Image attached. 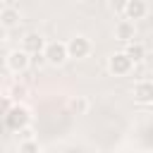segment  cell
Returning <instances> with one entry per match:
<instances>
[{"mask_svg": "<svg viewBox=\"0 0 153 153\" xmlns=\"http://www.w3.org/2000/svg\"><path fill=\"white\" fill-rule=\"evenodd\" d=\"M22 48L29 53V55H43V48H45V41L41 33H26L24 41H22Z\"/></svg>", "mask_w": 153, "mask_h": 153, "instance_id": "52a82bcc", "label": "cell"}, {"mask_svg": "<svg viewBox=\"0 0 153 153\" xmlns=\"http://www.w3.org/2000/svg\"><path fill=\"white\" fill-rule=\"evenodd\" d=\"M10 96H12V98H22V96H26V86H24V84H12Z\"/></svg>", "mask_w": 153, "mask_h": 153, "instance_id": "9a60e30c", "label": "cell"}, {"mask_svg": "<svg viewBox=\"0 0 153 153\" xmlns=\"http://www.w3.org/2000/svg\"><path fill=\"white\" fill-rule=\"evenodd\" d=\"M134 100L136 103H153V81H139L134 84V91H131Z\"/></svg>", "mask_w": 153, "mask_h": 153, "instance_id": "ba28073f", "label": "cell"}, {"mask_svg": "<svg viewBox=\"0 0 153 153\" xmlns=\"http://www.w3.org/2000/svg\"><path fill=\"white\" fill-rule=\"evenodd\" d=\"M131 67H134V62L129 60V55H127L124 50H122V53H112L110 60H108V69H110V74H115V76L129 74Z\"/></svg>", "mask_w": 153, "mask_h": 153, "instance_id": "277c9868", "label": "cell"}, {"mask_svg": "<svg viewBox=\"0 0 153 153\" xmlns=\"http://www.w3.org/2000/svg\"><path fill=\"white\" fill-rule=\"evenodd\" d=\"M115 38L122 41V43L134 41V38H136V26H134V22H131V19H120L117 26H115Z\"/></svg>", "mask_w": 153, "mask_h": 153, "instance_id": "8992f818", "label": "cell"}, {"mask_svg": "<svg viewBox=\"0 0 153 153\" xmlns=\"http://www.w3.org/2000/svg\"><path fill=\"white\" fill-rule=\"evenodd\" d=\"M19 151L22 153H36V151H41V146H38V141H31L26 136L24 141H19Z\"/></svg>", "mask_w": 153, "mask_h": 153, "instance_id": "4fadbf2b", "label": "cell"}, {"mask_svg": "<svg viewBox=\"0 0 153 153\" xmlns=\"http://www.w3.org/2000/svg\"><path fill=\"white\" fill-rule=\"evenodd\" d=\"M17 24H19V10L17 7H2L0 10V26L12 29Z\"/></svg>", "mask_w": 153, "mask_h": 153, "instance_id": "30bf717a", "label": "cell"}, {"mask_svg": "<svg viewBox=\"0 0 153 153\" xmlns=\"http://www.w3.org/2000/svg\"><path fill=\"white\" fill-rule=\"evenodd\" d=\"M69 112H72V115H86V112H88V100H86L84 96L72 98V100H69Z\"/></svg>", "mask_w": 153, "mask_h": 153, "instance_id": "7c38bea8", "label": "cell"}, {"mask_svg": "<svg viewBox=\"0 0 153 153\" xmlns=\"http://www.w3.org/2000/svg\"><path fill=\"white\" fill-rule=\"evenodd\" d=\"M124 53L129 55V60L136 65V62H141L143 57H146V48L141 45V43H136V41H129L127 43V48H124Z\"/></svg>", "mask_w": 153, "mask_h": 153, "instance_id": "8fae6325", "label": "cell"}, {"mask_svg": "<svg viewBox=\"0 0 153 153\" xmlns=\"http://www.w3.org/2000/svg\"><path fill=\"white\" fill-rule=\"evenodd\" d=\"M67 2H74V5H79V2H84V0H67Z\"/></svg>", "mask_w": 153, "mask_h": 153, "instance_id": "e0dca14e", "label": "cell"}, {"mask_svg": "<svg viewBox=\"0 0 153 153\" xmlns=\"http://www.w3.org/2000/svg\"><path fill=\"white\" fill-rule=\"evenodd\" d=\"M2 120H5V127L10 129V131H22V129H26L29 124H31V112H29V108L26 105H19V103H12V108L2 115Z\"/></svg>", "mask_w": 153, "mask_h": 153, "instance_id": "6da1fadb", "label": "cell"}, {"mask_svg": "<svg viewBox=\"0 0 153 153\" xmlns=\"http://www.w3.org/2000/svg\"><path fill=\"white\" fill-rule=\"evenodd\" d=\"M12 108V96H0V115H5Z\"/></svg>", "mask_w": 153, "mask_h": 153, "instance_id": "2e32d148", "label": "cell"}, {"mask_svg": "<svg viewBox=\"0 0 153 153\" xmlns=\"http://www.w3.org/2000/svg\"><path fill=\"white\" fill-rule=\"evenodd\" d=\"M146 14H148V5L143 0H129L127 2V10H124V17L127 19L136 22V19H143Z\"/></svg>", "mask_w": 153, "mask_h": 153, "instance_id": "9c48e42d", "label": "cell"}, {"mask_svg": "<svg viewBox=\"0 0 153 153\" xmlns=\"http://www.w3.org/2000/svg\"><path fill=\"white\" fill-rule=\"evenodd\" d=\"M127 2H129V0H110V10H112L115 14H124Z\"/></svg>", "mask_w": 153, "mask_h": 153, "instance_id": "5bb4252c", "label": "cell"}, {"mask_svg": "<svg viewBox=\"0 0 153 153\" xmlns=\"http://www.w3.org/2000/svg\"><path fill=\"white\" fill-rule=\"evenodd\" d=\"M2 2H5V0H0V5H2Z\"/></svg>", "mask_w": 153, "mask_h": 153, "instance_id": "ac0fdd59", "label": "cell"}, {"mask_svg": "<svg viewBox=\"0 0 153 153\" xmlns=\"http://www.w3.org/2000/svg\"><path fill=\"white\" fill-rule=\"evenodd\" d=\"M7 69L10 72H14V74H22V72H26L29 69V65H31V57H29V53L22 48H17V50H10L7 53Z\"/></svg>", "mask_w": 153, "mask_h": 153, "instance_id": "3957f363", "label": "cell"}, {"mask_svg": "<svg viewBox=\"0 0 153 153\" xmlns=\"http://www.w3.org/2000/svg\"><path fill=\"white\" fill-rule=\"evenodd\" d=\"M43 60H45L48 65H53V67H60L62 62H67V60H69V55H67V43H62V41L45 43V48H43Z\"/></svg>", "mask_w": 153, "mask_h": 153, "instance_id": "7a4b0ae2", "label": "cell"}, {"mask_svg": "<svg viewBox=\"0 0 153 153\" xmlns=\"http://www.w3.org/2000/svg\"><path fill=\"white\" fill-rule=\"evenodd\" d=\"M88 53H91V41L86 36H72L67 41V55L69 57L84 60V57H88Z\"/></svg>", "mask_w": 153, "mask_h": 153, "instance_id": "5b68a950", "label": "cell"}]
</instances>
